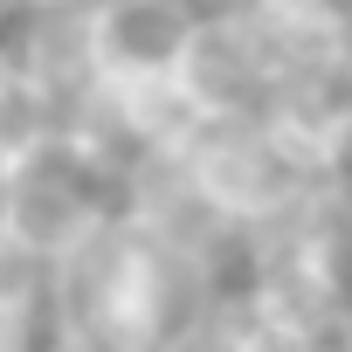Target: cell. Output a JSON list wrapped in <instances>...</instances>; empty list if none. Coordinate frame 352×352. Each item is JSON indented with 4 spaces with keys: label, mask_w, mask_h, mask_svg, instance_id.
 <instances>
[{
    "label": "cell",
    "mask_w": 352,
    "mask_h": 352,
    "mask_svg": "<svg viewBox=\"0 0 352 352\" xmlns=\"http://www.w3.org/2000/svg\"><path fill=\"white\" fill-rule=\"evenodd\" d=\"M201 0H90V69L97 90H138V83H173V63L187 49V28Z\"/></svg>",
    "instance_id": "277c9868"
},
{
    "label": "cell",
    "mask_w": 352,
    "mask_h": 352,
    "mask_svg": "<svg viewBox=\"0 0 352 352\" xmlns=\"http://www.w3.org/2000/svg\"><path fill=\"white\" fill-rule=\"evenodd\" d=\"M118 208V180L63 131L56 145L0 166V228L21 249H35L42 263L69 256L104 214Z\"/></svg>",
    "instance_id": "3957f363"
},
{
    "label": "cell",
    "mask_w": 352,
    "mask_h": 352,
    "mask_svg": "<svg viewBox=\"0 0 352 352\" xmlns=\"http://www.w3.org/2000/svg\"><path fill=\"white\" fill-rule=\"evenodd\" d=\"M324 201H331L338 214H352V124L324 145Z\"/></svg>",
    "instance_id": "9c48e42d"
},
{
    "label": "cell",
    "mask_w": 352,
    "mask_h": 352,
    "mask_svg": "<svg viewBox=\"0 0 352 352\" xmlns=\"http://www.w3.org/2000/svg\"><path fill=\"white\" fill-rule=\"evenodd\" d=\"M21 83V56H14V28H0V97Z\"/></svg>",
    "instance_id": "30bf717a"
},
{
    "label": "cell",
    "mask_w": 352,
    "mask_h": 352,
    "mask_svg": "<svg viewBox=\"0 0 352 352\" xmlns=\"http://www.w3.org/2000/svg\"><path fill=\"white\" fill-rule=\"evenodd\" d=\"M14 8L28 14V8H83V0H14Z\"/></svg>",
    "instance_id": "8fae6325"
},
{
    "label": "cell",
    "mask_w": 352,
    "mask_h": 352,
    "mask_svg": "<svg viewBox=\"0 0 352 352\" xmlns=\"http://www.w3.org/2000/svg\"><path fill=\"white\" fill-rule=\"evenodd\" d=\"M283 35H345L352 42V0H242Z\"/></svg>",
    "instance_id": "ba28073f"
},
{
    "label": "cell",
    "mask_w": 352,
    "mask_h": 352,
    "mask_svg": "<svg viewBox=\"0 0 352 352\" xmlns=\"http://www.w3.org/2000/svg\"><path fill=\"white\" fill-rule=\"evenodd\" d=\"M276 69H283V28H270L242 0H208L187 28L180 63H173V97L187 104L194 124L270 118Z\"/></svg>",
    "instance_id": "7a4b0ae2"
},
{
    "label": "cell",
    "mask_w": 352,
    "mask_h": 352,
    "mask_svg": "<svg viewBox=\"0 0 352 352\" xmlns=\"http://www.w3.org/2000/svg\"><path fill=\"white\" fill-rule=\"evenodd\" d=\"M180 159L194 173L201 201L242 235V249L256 235L290 228L297 214H311L324 201V159L290 138L276 118H221V124H187Z\"/></svg>",
    "instance_id": "6da1fadb"
},
{
    "label": "cell",
    "mask_w": 352,
    "mask_h": 352,
    "mask_svg": "<svg viewBox=\"0 0 352 352\" xmlns=\"http://www.w3.org/2000/svg\"><path fill=\"white\" fill-rule=\"evenodd\" d=\"M159 352H283V345L270 338V324L256 318V304H249L235 283H221Z\"/></svg>",
    "instance_id": "52a82bcc"
},
{
    "label": "cell",
    "mask_w": 352,
    "mask_h": 352,
    "mask_svg": "<svg viewBox=\"0 0 352 352\" xmlns=\"http://www.w3.org/2000/svg\"><path fill=\"white\" fill-rule=\"evenodd\" d=\"M90 8V0H83ZM83 8H28L14 14V56H21V76L76 124L83 104L97 97V69H90V21Z\"/></svg>",
    "instance_id": "8992f818"
},
{
    "label": "cell",
    "mask_w": 352,
    "mask_h": 352,
    "mask_svg": "<svg viewBox=\"0 0 352 352\" xmlns=\"http://www.w3.org/2000/svg\"><path fill=\"white\" fill-rule=\"evenodd\" d=\"M270 118L324 159V145L352 124V42L345 35H283Z\"/></svg>",
    "instance_id": "5b68a950"
}]
</instances>
